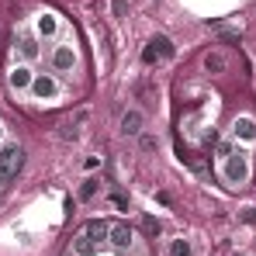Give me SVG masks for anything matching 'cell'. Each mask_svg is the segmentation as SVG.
<instances>
[{"label": "cell", "mask_w": 256, "mask_h": 256, "mask_svg": "<svg viewBox=\"0 0 256 256\" xmlns=\"http://www.w3.org/2000/svg\"><path fill=\"white\" fill-rule=\"evenodd\" d=\"M21 166H24V149L21 146H4L0 149V184L14 180L21 173Z\"/></svg>", "instance_id": "cell-1"}, {"label": "cell", "mask_w": 256, "mask_h": 256, "mask_svg": "<svg viewBox=\"0 0 256 256\" xmlns=\"http://www.w3.org/2000/svg\"><path fill=\"white\" fill-rule=\"evenodd\" d=\"M225 176H228L232 184H246V176H250V160H246L242 152H232L228 163H225Z\"/></svg>", "instance_id": "cell-2"}, {"label": "cell", "mask_w": 256, "mask_h": 256, "mask_svg": "<svg viewBox=\"0 0 256 256\" xmlns=\"http://www.w3.org/2000/svg\"><path fill=\"white\" fill-rule=\"evenodd\" d=\"M108 239H111L118 250H128V246H132V228H128L125 222H111V225H108Z\"/></svg>", "instance_id": "cell-3"}, {"label": "cell", "mask_w": 256, "mask_h": 256, "mask_svg": "<svg viewBox=\"0 0 256 256\" xmlns=\"http://www.w3.org/2000/svg\"><path fill=\"white\" fill-rule=\"evenodd\" d=\"M73 253H76V256H94V253H97V242H94L86 232H80V236L73 239Z\"/></svg>", "instance_id": "cell-4"}, {"label": "cell", "mask_w": 256, "mask_h": 256, "mask_svg": "<svg viewBox=\"0 0 256 256\" xmlns=\"http://www.w3.org/2000/svg\"><path fill=\"white\" fill-rule=\"evenodd\" d=\"M52 62H56V70H73V62H76V56H73V48H66V45H59V48H56V56H52Z\"/></svg>", "instance_id": "cell-5"}, {"label": "cell", "mask_w": 256, "mask_h": 256, "mask_svg": "<svg viewBox=\"0 0 256 256\" xmlns=\"http://www.w3.org/2000/svg\"><path fill=\"white\" fill-rule=\"evenodd\" d=\"M32 86H35V94H38L42 100H45V97H56V90H59L52 76H38V80H32Z\"/></svg>", "instance_id": "cell-6"}, {"label": "cell", "mask_w": 256, "mask_h": 256, "mask_svg": "<svg viewBox=\"0 0 256 256\" xmlns=\"http://www.w3.org/2000/svg\"><path fill=\"white\" fill-rule=\"evenodd\" d=\"M84 118H86V111H80V114H76V118H70V122H62V125H59V135H62V138H76Z\"/></svg>", "instance_id": "cell-7"}, {"label": "cell", "mask_w": 256, "mask_h": 256, "mask_svg": "<svg viewBox=\"0 0 256 256\" xmlns=\"http://www.w3.org/2000/svg\"><path fill=\"white\" fill-rule=\"evenodd\" d=\"M84 232L90 236V239H94V242H97V246H100V242L108 239V225H104V222H97V218H94V222H86Z\"/></svg>", "instance_id": "cell-8"}, {"label": "cell", "mask_w": 256, "mask_h": 256, "mask_svg": "<svg viewBox=\"0 0 256 256\" xmlns=\"http://www.w3.org/2000/svg\"><path fill=\"white\" fill-rule=\"evenodd\" d=\"M122 132H125V135H138V132H142V114H138V111H128L125 118H122Z\"/></svg>", "instance_id": "cell-9"}, {"label": "cell", "mask_w": 256, "mask_h": 256, "mask_svg": "<svg viewBox=\"0 0 256 256\" xmlns=\"http://www.w3.org/2000/svg\"><path fill=\"white\" fill-rule=\"evenodd\" d=\"M236 135H239V138H246V142H250V138H256L253 118H239V122H236Z\"/></svg>", "instance_id": "cell-10"}, {"label": "cell", "mask_w": 256, "mask_h": 256, "mask_svg": "<svg viewBox=\"0 0 256 256\" xmlns=\"http://www.w3.org/2000/svg\"><path fill=\"white\" fill-rule=\"evenodd\" d=\"M149 45H152V48H156V56H163V59H170V56H173V42L166 38V35H156Z\"/></svg>", "instance_id": "cell-11"}, {"label": "cell", "mask_w": 256, "mask_h": 256, "mask_svg": "<svg viewBox=\"0 0 256 256\" xmlns=\"http://www.w3.org/2000/svg\"><path fill=\"white\" fill-rule=\"evenodd\" d=\"M10 84L18 86V90H21V86H28V84H32V70H24V66H18V70L10 73Z\"/></svg>", "instance_id": "cell-12"}, {"label": "cell", "mask_w": 256, "mask_h": 256, "mask_svg": "<svg viewBox=\"0 0 256 256\" xmlns=\"http://www.w3.org/2000/svg\"><path fill=\"white\" fill-rule=\"evenodd\" d=\"M204 70H208V73H222V70H225V59H222L218 52H208V56H204Z\"/></svg>", "instance_id": "cell-13"}, {"label": "cell", "mask_w": 256, "mask_h": 256, "mask_svg": "<svg viewBox=\"0 0 256 256\" xmlns=\"http://www.w3.org/2000/svg\"><path fill=\"white\" fill-rule=\"evenodd\" d=\"M38 32H42V35H56V18H48V14L38 18Z\"/></svg>", "instance_id": "cell-14"}, {"label": "cell", "mask_w": 256, "mask_h": 256, "mask_svg": "<svg viewBox=\"0 0 256 256\" xmlns=\"http://www.w3.org/2000/svg\"><path fill=\"white\" fill-rule=\"evenodd\" d=\"M94 194H97V180H84V187H80V198H84V201H90Z\"/></svg>", "instance_id": "cell-15"}, {"label": "cell", "mask_w": 256, "mask_h": 256, "mask_svg": "<svg viewBox=\"0 0 256 256\" xmlns=\"http://www.w3.org/2000/svg\"><path fill=\"white\" fill-rule=\"evenodd\" d=\"M170 256H190V246H187V239H176V242H173V250H170Z\"/></svg>", "instance_id": "cell-16"}, {"label": "cell", "mask_w": 256, "mask_h": 256, "mask_svg": "<svg viewBox=\"0 0 256 256\" xmlns=\"http://www.w3.org/2000/svg\"><path fill=\"white\" fill-rule=\"evenodd\" d=\"M21 52H24L28 59H35V56H38V45H35V38H24V42H21Z\"/></svg>", "instance_id": "cell-17"}, {"label": "cell", "mask_w": 256, "mask_h": 256, "mask_svg": "<svg viewBox=\"0 0 256 256\" xmlns=\"http://www.w3.org/2000/svg\"><path fill=\"white\" fill-rule=\"evenodd\" d=\"M218 38H222V42H228V45H239V42H242V35H239V32H222Z\"/></svg>", "instance_id": "cell-18"}, {"label": "cell", "mask_w": 256, "mask_h": 256, "mask_svg": "<svg viewBox=\"0 0 256 256\" xmlns=\"http://www.w3.org/2000/svg\"><path fill=\"white\" fill-rule=\"evenodd\" d=\"M146 232H149V236H160V222H156V218H146Z\"/></svg>", "instance_id": "cell-19"}, {"label": "cell", "mask_w": 256, "mask_h": 256, "mask_svg": "<svg viewBox=\"0 0 256 256\" xmlns=\"http://www.w3.org/2000/svg\"><path fill=\"white\" fill-rule=\"evenodd\" d=\"M111 7H114V14H118V18H122V14H125V10H128V0H114V4H111Z\"/></svg>", "instance_id": "cell-20"}, {"label": "cell", "mask_w": 256, "mask_h": 256, "mask_svg": "<svg viewBox=\"0 0 256 256\" xmlns=\"http://www.w3.org/2000/svg\"><path fill=\"white\" fill-rule=\"evenodd\" d=\"M142 149H146V152H152V149H156V138H149V135H146V138H142Z\"/></svg>", "instance_id": "cell-21"}, {"label": "cell", "mask_w": 256, "mask_h": 256, "mask_svg": "<svg viewBox=\"0 0 256 256\" xmlns=\"http://www.w3.org/2000/svg\"><path fill=\"white\" fill-rule=\"evenodd\" d=\"M73 256H76V253H73Z\"/></svg>", "instance_id": "cell-22"}]
</instances>
